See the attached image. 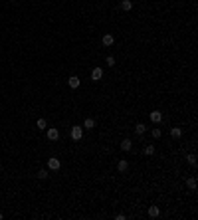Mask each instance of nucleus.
Returning <instances> with one entry per match:
<instances>
[{
  "label": "nucleus",
  "mask_w": 198,
  "mask_h": 220,
  "mask_svg": "<svg viewBox=\"0 0 198 220\" xmlns=\"http://www.w3.org/2000/svg\"><path fill=\"white\" fill-rule=\"evenodd\" d=\"M69 135H72V139H73V141H79L81 137H83V127H79V125L72 127V131H69Z\"/></svg>",
  "instance_id": "obj_1"
},
{
  "label": "nucleus",
  "mask_w": 198,
  "mask_h": 220,
  "mask_svg": "<svg viewBox=\"0 0 198 220\" xmlns=\"http://www.w3.org/2000/svg\"><path fill=\"white\" fill-rule=\"evenodd\" d=\"M149 117H151V121L155 123V125H158V123L163 121V111H151Z\"/></svg>",
  "instance_id": "obj_2"
},
{
  "label": "nucleus",
  "mask_w": 198,
  "mask_h": 220,
  "mask_svg": "<svg viewBox=\"0 0 198 220\" xmlns=\"http://www.w3.org/2000/svg\"><path fill=\"white\" fill-rule=\"evenodd\" d=\"M101 77H103V69H101V67H93V69H91V80L99 81Z\"/></svg>",
  "instance_id": "obj_3"
},
{
  "label": "nucleus",
  "mask_w": 198,
  "mask_h": 220,
  "mask_svg": "<svg viewBox=\"0 0 198 220\" xmlns=\"http://www.w3.org/2000/svg\"><path fill=\"white\" fill-rule=\"evenodd\" d=\"M48 167L52 169V171H58V169L61 167V163H59V159H56V157H52V159H48Z\"/></svg>",
  "instance_id": "obj_4"
},
{
  "label": "nucleus",
  "mask_w": 198,
  "mask_h": 220,
  "mask_svg": "<svg viewBox=\"0 0 198 220\" xmlns=\"http://www.w3.org/2000/svg\"><path fill=\"white\" fill-rule=\"evenodd\" d=\"M79 83H81V81H79V77H77V75H72V77L67 80V85L72 87V89H77V87H79Z\"/></svg>",
  "instance_id": "obj_5"
},
{
  "label": "nucleus",
  "mask_w": 198,
  "mask_h": 220,
  "mask_svg": "<svg viewBox=\"0 0 198 220\" xmlns=\"http://www.w3.org/2000/svg\"><path fill=\"white\" fill-rule=\"evenodd\" d=\"M149 216H151V218H157V216H160V208L155 206V204H152V206H149Z\"/></svg>",
  "instance_id": "obj_6"
},
{
  "label": "nucleus",
  "mask_w": 198,
  "mask_h": 220,
  "mask_svg": "<svg viewBox=\"0 0 198 220\" xmlns=\"http://www.w3.org/2000/svg\"><path fill=\"white\" fill-rule=\"evenodd\" d=\"M171 137H172V139H180V137H182V129H180V127H172V129H171Z\"/></svg>",
  "instance_id": "obj_7"
},
{
  "label": "nucleus",
  "mask_w": 198,
  "mask_h": 220,
  "mask_svg": "<svg viewBox=\"0 0 198 220\" xmlns=\"http://www.w3.org/2000/svg\"><path fill=\"white\" fill-rule=\"evenodd\" d=\"M101 42H103V46H113V42H115V38H113L111 34H105V36L101 38Z\"/></svg>",
  "instance_id": "obj_8"
},
{
  "label": "nucleus",
  "mask_w": 198,
  "mask_h": 220,
  "mask_svg": "<svg viewBox=\"0 0 198 220\" xmlns=\"http://www.w3.org/2000/svg\"><path fill=\"white\" fill-rule=\"evenodd\" d=\"M58 137H59L58 129H48V139L50 141H58Z\"/></svg>",
  "instance_id": "obj_9"
},
{
  "label": "nucleus",
  "mask_w": 198,
  "mask_h": 220,
  "mask_svg": "<svg viewBox=\"0 0 198 220\" xmlns=\"http://www.w3.org/2000/svg\"><path fill=\"white\" fill-rule=\"evenodd\" d=\"M131 8H133V2H131V0H123V2H121V10H125V12H129Z\"/></svg>",
  "instance_id": "obj_10"
},
{
  "label": "nucleus",
  "mask_w": 198,
  "mask_h": 220,
  "mask_svg": "<svg viewBox=\"0 0 198 220\" xmlns=\"http://www.w3.org/2000/svg\"><path fill=\"white\" fill-rule=\"evenodd\" d=\"M117 169L121 171V173H125L127 169H129V163H127L125 159H123V161H119V163H117Z\"/></svg>",
  "instance_id": "obj_11"
},
{
  "label": "nucleus",
  "mask_w": 198,
  "mask_h": 220,
  "mask_svg": "<svg viewBox=\"0 0 198 220\" xmlns=\"http://www.w3.org/2000/svg\"><path fill=\"white\" fill-rule=\"evenodd\" d=\"M95 127V121L91 119V117H87L85 121H83V129H93Z\"/></svg>",
  "instance_id": "obj_12"
},
{
  "label": "nucleus",
  "mask_w": 198,
  "mask_h": 220,
  "mask_svg": "<svg viewBox=\"0 0 198 220\" xmlns=\"http://www.w3.org/2000/svg\"><path fill=\"white\" fill-rule=\"evenodd\" d=\"M186 187L190 188V190H194V188H196V179H194V177H190V179H186Z\"/></svg>",
  "instance_id": "obj_13"
},
{
  "label": "nucleus",
  "mask_w": 198,
  "mask_h": 220,
  "mask_svg": "<svg viewBox=\"0 0 198 220\" xmlns=\"http://www.w3.org/2000/svg\"><path fill=\"white\" fill-rule=\"evenodd\" d=\"M131 147H133L131 139H125L123 143H121V149H123V151H131Z\"/></svg>",
  "instance_id": "obj_14"
},
{
  "label": "nucleus",
  "mask_w": 198,
  "mask_h": 220,
  "mask_svg": "<svg viewBox=\"0 0 198 220\" xmlns=\"http://www.w3.org/2000/svg\"><path fill=\"white\" fill-rule=\"evenodd\" d=\"M145 131H147V125H143V123H139V125L135 127V133H137V135H143Z\"/></svg>",
  "instance_id": "obj_15"
},
{
  "label": "nucleus",
  "mask_w": 198,
  "mask_h": 220,
  "mask_svg": "<svg viewBox=\"0 0 198 220\" xmlns=\"http://www.w3.org/2000/svg\"><path fill=\"white\" fill-rule=\"evenodd\" d=\"M36 177H38V179H42V180H44V179H48L50 174H48V171H46V169H42V171H38V174H36Z\"/></svg>",
  "instance_id": "obj_16"
},
{
  "label": "nucleus",
  "mask_w": 198,
  "mask_h": 220,
  "mask_svg": "<svg viewBox=\"0 0 198 220\" xmlns=\"http://www.w3.org/2000/svg\"><path fill=\"white\" fill-rule=\"evenodd\" d=\"M145 155H149V157H151V155H155V145H147V147H145Z\"/></svg>",
  "instance_id": "obj_17"
},
{
  "label": "nucleus",
  "mask_w": 198,
  "mask_h": 220,
  "mask_svg": "<svg viewBox=\"0 0 198 220\" xmlns=\"http://www.w3.org/2000/svg\"><path fill=\"white\" fill-rule=\"evenodd\" d=\"M186 159H188V165H192V167H196V155H188V157H186Z\"/></svg>",
  "instance_id": "obj_18"
},
{
  "label": "nucleus",
  "mask_w": 198,
  "mask_h": 220,
  "mask_svg": "<svg viewBox=\"0 0 198 220\" xmlns=\"http://www.w3.org/2000/svg\"><path fill=\"white\" fill-rule=\"evenodd\" d=\"M160 135H163V131H160L158 127H155V129H152V139H160Z\"/></svg>",
  "instance_id": "obj_19"
},
{
  "label": "nucleus",
  "mask_w": 198,
  "mask_h": 220,
  "mask_svg": "<svg viewBox=\"0 0 198 220\" xmlns=\"http://www.w3.org/2000/svg\"><path fill=\"white\" fill-rule=\"evenodd\" d=\"M36 125H38V129H46V119H38V123H36Z\"/></svg>",
  "instance_id": "obj_20"
},
{
  "label": "nucleus",
  "mask_w": 198,
  "mask_h": 220,
  "mask_svg": "<svg viewBox=\"0 0 198 220\" xmlns=\"http://www.w3.org/2000/svg\"><path fill=\"white\" fill-rule=\"evenodd\" d=\"M107 66H109V67L115 66V58H113V56H107Z\"/></svg>",
  "instance_id": "obj_21"
},
{
  "label": "nucleus",
  "mask_w": 198,
  "mask_h": 220,
  "mask_svg": "<svg viewBox=\"0 0 198 220\" xmlns=\"http://www.w3.org/2000/svg\"><path fill=\"white\" fill-rule=\"evenodd\" d=\"M0 220H2V214H0Z\"/></svg>",
  "instance_id": "obj_22"
},
{
  "label": "nucleus",
  "mask_w": 198,
  "mask_h": 220,
  "mask_svg": "<svg viewBox=\"0 0 198 220\" xmlns=\"http://www.w3.org/2000/svg\"><path fill=\"white\" fill-rule=\"evenodd\" d=\"M12 2H14V0H12Z\"/></svg>",
  "instance_id": "obj_23"
}]
</instances>
